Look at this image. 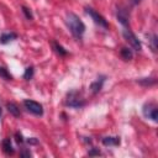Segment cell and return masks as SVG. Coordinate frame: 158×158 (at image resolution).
Returning a JSON list of instances; mask_svg holds the SVG:
<instances>
[{"mask_svg":"<svg viewBox=\"0 0 158 158\" xmlns=\"http://www.w3.org/2000/svg\"><path fill=\"white\" fill-rule=\"evenodd\" d=\"M65 21H67V25H68L70 32L73 33V36L77 38H80L83 36V33L85 32V25L79 19V16L75 15L74 12H68Z\"/></svg>","mask_w":158,"mask_h":158,"instance_id":"6da1fadb","label":"cell"},{"mask_svg":"<svg viewBox=\"0 0 158 158\" xmlns=\"http://www.w3.org/2000/svg\"><path fill=\"white\" fill-rule=\"evenodd\" d=\"M67 105L70 107L78 109V107H83L85 105V101L78 91H72V93H69V95L67 98Z\"/></svg>","mask_w":158,"mask_h":158,"instance_id":"7a4b0ae2","label":"cell"},{"mask_svg":"<svg viewBox=\"0 0 158 158\" xmlns=\"http://www.w3.org/2000/svg\"><path fill=\"white\" fill-rule=\"evenodd\" d=\"M142 112H143L144 117L151 118L154 122L158 121V114H157V105L156 104H153V102L144 104L143 107H142Z\"/></svg>","mask_w":158,"mask_h":158,"instance_id":"3957f363","label":"cell"},{"mask_svg":"<svg viewBox=\"0 0 158 158\" xmlns=\"http://www.w3.org/2000/svg\"><path fill=\"white\" fill-rule=\"evenodd\" d=\"M85 11H86V14L94 20V22L95 23H98L99 26H101V27H104V28H107L109 27V23H107V21L105 20V17L104 16H101L99 12H96L95 10H93L91 7H85Z\"/></svg>","mask_w":158,"mask_h":158,"instance_id":"277c9868","label":"cell"},{"mask_svg":"<svg viewBox=\"0 0 158 158\" xmlns=\"http://www.w3.org/2000/svg\"><path fill=\"white\" fill-rule=\"evenodd\" d=\"M123 37L126 38V41L131 44V47H132L135 51H141V49H142V44H141V42H139L138 38L133 35L132 31L125 28V30H123Z\"/></svg>","mask_w":158,"mask_h":158,"instance_id":"5b68a950","label":"cell"},{"mask_svg":"<svg viewBox=\"0 0 158 158\" xmlns=\"http://www.w3.org/2000/svg\"><path fill=\"white\" fill-rule=\"evenodd\" d=\"M23 106L27 109V111H30L31 114L33 115H37V116H41L43 114V107L40 102L37 101H33V100H25L23 101Z\"/></svg>","mask_w":158,"mask_h":158,"instance_id":"8992f818","label":"cell"},{"mask_svg":"<svg viewBox=\"0 0 158 158\" xmlns=\"http://www.w3.org/2000/svg\"><path fill=\"white\" fill-rule=\"evenodd\" d=\"M117 20L123 25V26H128V12L126 9L120 7L117 10Z\"/></svg>","mask_w":158,"mask_h":158,"instance_id":"52a82bcc","label":"cell"},{"mask_svg":"<svg viewBox=\"0 0 158 158\" xmlns=\"http://www.w3.org/2000/svg\"><path fill=\"white\" fill-rule=\"evenodd\" d=\"M16 37H17V35H16V33H14V32L2 33V35L0 36V43L6 44V43H9V42H11V41L16 40Z\"/></svg>","mask_w":158,"mask_h":158,"instance_id":"ba28073f","label":"cell"},{"mask_svg":"<svg viewBox=\"0 0 158 158\" xmlns=\"http://www.w3.org/2000/svg\"><path fill=\"white\" fill-rule=\"evenodd\" d=\"M102 144L104 146H118L120 144V137H104L102 138Z\"/></svg>","mask_w":158,"mask_h":158,"instance_id":"9c48e42d","label":"cell"},{"mask_svg":"<svg viewBox=\"0 0 158 158\" xmlns=\"http://www.w3.org/2000/svg\"><path fill=\"white\" fill-rule=\"evenodd\" d=\"M104 77H101V78H99L96 81H94L91 85H90V89H91V91L94 93V94H96V93H99L100 90H101V88H102V84H104Z\"/></svg>","mask_w":158,"mask_h":158,"instance_id":"30bf717a","label":"cell"},{"mask_svg":"<svg viewBox=\"0 0 158 158\" xmlns=\"http://www.w3.org/2000/svg\"><path fill=\"white\" fill-rule=\"evenodd\" d=\"M6 107H7V111L11 114V115H14V116H16V117H19L20 116V109H19V106L15 104V102H7L6 104Z\"/></svg>","mask_w":158,"mask_h":158,"instance_id":"8fae6325","label":"cell"},{"mask_svg":"<svg viewBox=\"0 0 158 158\" xmlns=\"http://www.w3.org/2000/svg\"><path fill=\"white\" fill-rule=\"evenodd\" d=\"M2 151L6 153V154H12L14 153V148H12V144H11V141L10 138H5L2 141Z\"/></svg>","mask_w":158,"mask_h":158,"instance_id":"7c38bea8","label":"cell"},{"mask_svg":"<svg viewBox=\"0 0 158 158\" xmlns=\"http://www.w3.org/2000/svg\"><path fill=\"white\" fill-rule=\"evenodd\" d=\"M120 53H121V57H122L125 60H131V59H132V57H133L132 51H131L130 48H127V47H122Z\"/></svg>","mask_w":158,"mask_h":158,"instance_id":"4fadbf2b","label":"cell"},{"mask_svg":"<svg viewBox=\"0 0 158 158\" xmlns=\"http://www.w3.org/2000/svg\"><path fill=\"white\" fill-rule=\"evenodd\" d=\"M137 83H139L143 86H151V85H154L157 83V80L154 78H143V79L137 80Z\"/></svg>","mask_w":158,"mask_h":158,"instance_id":"5bb4252c","label":"cell"},{"mask_svg":"<svg viewBox=\"0 0 158 158\" xmlns=\"http://www.w3.org/2000/svg\"><path fill=\"white\" fill-rule=\"evenodd\" d=\"M52 46H53L54 51H56L59 56H67V54H68V52H67V51H65V49H64L59 43H57L56 41H53V42H52Z\"/></svg>","mask_w":158,"mask_h":158,"instance_id":"9a60e30c","label":"cell"},{"mask_svg":"<svg viewBox=\"0 0 158 158\" xmlns=\"http://www.w3.org/2000/svg\"><path fill=\"white\" fill-rule=\"evenodd\" d=\"M0 77L4 78V79H6V80H11V79H12L11 74H10V73L7 72V69L4 68V67H0Z\"/></svg>","mask_w":158,"mask_h":158,"instance_id":"2e32d148","label":"cell"},{"mask_svg":"<svg viewBox=\"0 0 158 158\" xmlns=\"http://www.w3.org/2000/svg\"><path fill=\"white\" fill-rule=\"evenodd\" d=\"M32 77H33V68H32V67L26 68V70H25V73H23V79L30 80Z\"/></svg>","mask_w":158,"mask_h":158,"instance_id":"e0dca14e","label":"cell"},{"mask_svg":"<svg viewBox=\"0 0 158 158\" xmlns=\"http://www.w3.org/2000/svg\"><path fill=\"white\" fill-rule=\"evenodd\" d=\"M157 41H158L157 40V36L156 35H152L149 42H151V48H152L153 52H157Z\"/></svg>","mask_w":158,"mask_h":158,"instance_id":"ac0fdd59","label":"cell"},{"mask_svg":"<svg viewBox=\"0 0 158 158\" xmlns=\"http://www.w3.org/2000/svg\"><path fill=\"white\" fill-rule=\"evenodd\" d=\"M22 12L25 14V16H26V19H28V20H32V17H33V15H32V12L30 11V9H27L26 6H22Z\"/></svg>","mask_w":158,"mask_h":158,"instance_id":"d6986e66","label":"cell"},{"mask_svg":"<svg viewBox=\"0 0 158 158\" xmlns=\"http://www.w3.org/2000/svg\"><path fill=\"white\" fill-rule=\"evenodd\" d=\"M99 154H100V152L98 149H95V148H93L91 151H89V156H99Z\"/></svg>","mask_w":158,"mask_h":158,"instance_id":"ffe728a7","label":"cell"},{"mask_svg":"<svg viewBox=\"0 0 158 158\" xmlns=\"http://www.w3.org/2000/svg\"><path fill=\"white\" fill-rule=\"evenodd\" d=\"M15 136H16V141H17V143H22V142H23V139H22V136H21V133H19V132H17V133H16Z\"/></svg>","mask_w":158,"mask_h":158,"instance_id":"44dd1931","label":"cell"},{"mask_svg":"<svg viewBox=\"0 0 158 158\" xmlns=\"http://www.w3.org/2000/svg\"><path fill=\"white\" fill-rule=\"evenodd\" d=\"M20 156H21V157H31V153H30L28 151H22V152L20 153Z\"/></svg>","mask_w":158,"mask_h":158,"instance_id":"7402d4cb","label":"cell"},{"mask_svg":"<svg viewBox=\"0 0 158 158\" xmlns=\"http://www.w3.org/2000/svg\"><path fill=\"white\" fill-rule=\"evenodd\" d=\"M130 1H131V4H133V5H137V4L141 2V0H130Z\"/></svg>","mask_w":158,"mask_h":158,"instance_id":"603a6c76","label":"cell"},{"mask_svg":"<svg viewBox=\"0 0 158 158\" xmlns=\"http://www.w3.org/2000/svg\"><path fill=\"white\" fill-rule=\"evenodd\" d=\"M0 117H1V107H0Z\"/></svg>","mask_w":158,"mask_h":158,"instance_id":"cb8c5ba5","label":"cell"}]
</instances>
